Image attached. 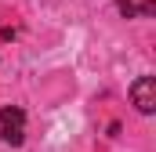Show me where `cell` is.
<instances>
[{"label":"cell","instance_id":"6da1fadb","mask_svg":"<svg viewBox=\"0 0 156 152\" xmlns=\"http://www.w3.org/2000/svg\"><path fill=\"white\" fill-rule=\"evenodd\" d=\"M0 138L7 145H15V149L26 141V112L18 105H4L0 109Z\"/></svg>","mask_w":156,"mask_h":152},{"label":"cell","instance_id":"7a4b0ae2","mask_svg":"<svg viewBox=\"0 0 156 152\" xmlns=\"http://www.w3.org/2000/svg\"><path fill=\"white\" fill-rule=\"evenodd\" d=\"M131 102L142 116H153L156 112V80L153 76H138L131 83Z\"/></svg>","mask_w":156,"mask_h":152},{"label":"cell","instance_id":"3957f363","mask_svg":"<svg viewBox=\"0 0 156 152\" xmlns=\"http://www.w3.org/2000/svg\"><path fill=\"white\" fill-rule=\"evenodd\" d=\"M116 7L123 18H134V0H116Z\"/></svg>","mask_w":156,"mask_h":152}]
</instances>
